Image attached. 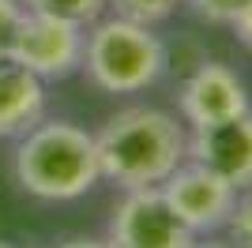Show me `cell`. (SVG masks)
<instances>
[{
	"label": "cell",
	"instance_id": "18",
	"mask_svg": "<svg viewBox=\"0 0 252 248\" xmlns=\"http://www.w3.org/2000/svg\"><path fill=\"white\" fill-rule=\"evenodd\" d=\"M0 248H15V245H8V241H0Z\"/></svg>",
	"mask_w": 252,
	"mask_h": 248
},
{
	"label": "cell",
	"instance_id": "9",
	"mask_svg": "<svg viewBox=\"0 0 252 248\" xmlns=\"http://www.w3.org/2000/svg\"><path fill=\"white\" fill-rule=\"evenodd\" d=\"M45 117V83L15 57H0V139H19Z\"/></svg>",
	"mask_w": 252,
	"mask_h": 248
},
{
	"label": "cell",
	"instance_id": "1",
	"mask_svg": "<svg viewBox=\"0 0 252 248\" xmlns=\"http://www.w3.org/2000/svg\"><path fill=\"white\" fill-rule=\"evenodd\" d=\"M94 147L102 177L117 188H158L189 158V132L166 109L128 105L102 124Z\"/></svg>",
	"mask_w": 252,
	"mask_h": 248
},
{
	"label": "cell",
	"instance_id": "19",
	"mask_svg": "<svg viewBox=\"0 0 252 248\" xmlns=\"http://www.w3.org/2000/svg\"><path fill=\"white\" fill-rule=\"evenodd\" d=\"M177 4H181V0H177Z\"/></svg>",
	"mask_w": 252,
	"mask_h": 248
},
{
	"label": "cell",
	"instance_id": "17",
	"mask_svg": "<svg viewBox=\"0 0 252 248\" xmlns=\"http://www.w3.org/2000/svg\"><path fill=\"white\" fill-rule=\"evenodd\" d=\"M189 248H237V245H233V241H219V237H211V233H207V237H196V241H192V245Z\"/></svg>",
	"mask_w": 252,
	"mask_h": 248
},
{
	"label": "cell",
	"instance_id": "15",
	"mask_svg": "<svg viewBox=\"0 0 252 248\" xmlns=\"http://www.w3.org/2000/svg\"><path fill=\"white\" fill-rule=\"evenodd\" d=\"M233 34H237V41H241L245 49L252 53V4L241 11V15H237V19H233Z\"/></svg>",
	"mask_w": 252,
	"mask_h": 248
},
{
	"label": "cell",
	"instance_id": "8",
	"mask_svg": "<svg viewBox=\"0 0 252 248\" xmlns=\"http://www.w3.org/2000/svg\"><path fill=\"white\" fill-rule=\"evenodd\" d=\"M177 109L189 121V128H200V124H215V121H226V117H241L252 105L241 75L230 64L203 61L185 79V87L177 94Z\"/></svg>",
	"mask_w": 252,
	"mask_h": 248
},
{
	"label": "cell",
	"instance_id": "14",
	"mask_svg": "<svg viewBox=\"0 0 252 248\" xmlns=\"http://www.w3.org/2000/svg\"><path fill=\"white\" fill-rule=\"evenodd\" d=\"M23 0H0V57L11 53V41L19 34V23H23Z\"/></svg>",
	"mask_w": 252,
	"mask_h": 248
},
{
	"label": "cell",
	"instance_id": "7",
	"mask_svg": "<svg viewBox=\"0 0 252 248\" xmlns=\"http://www.w3.org/2000/svg\"><path fill=\"white\" fill-rule=\"evenodd\" d=\"M189 162L219 173L237 192L252 188V109L189 132Z\"/></svg>",
	"mask_w": 252,
	"mask_h": 248
},
{
	"label": "cell",
	"instance_id": "12",
	"mask_svg": "<svg viewBox=\"0 0 252 248\" xmlns=\"http://www.w3.org/2000/svg\"><path fill=\"white\" fill-rule=\"evenodd\" d=\"M230 229V241L237 248H252V188L237 192V203H233V215L226 222Z\"/></svg>",
	"mask_w": 252,
	"mask_h": 248
},
{
	"label": "cell",
	"instance_id": "13",
	"mask_svg": "<svg viewBox=\"0 0 252 248\" xmlns=\"http://www.w3.org/2000/svg\"><path fill=\"white\" fill-rule=\"evenodd\" d=\"M252 0H192V11L215 27H233V19L249 8Z\"/></svg>",
	"mask_w": 252,
	"mask_h": 248
},
{
	"label": "cell",
	"instance_id": "10",
	"mask_svg": "<svg viewBox=\"0 0 252 248\" xmlns=\"http://www.w3.org/2000/svg\"><path fill=\"white\" fill-rule=\"evenodd\" d=\"M23 8L45 11V15H61V19L91 27L94 19H102V11L109 8V0H23Z\"/></svg>",
	"mask_w": 252,
	"mask_h": 248
},
{
	"label": "cell",
	"instance_id": "4",
	"mask_svg": "<svg viewBox=\"0 0 252 248\" xmlns=\"http://www.w3.org/2000/svg\"><path fill=\"white\" fill-rule=\"evenodd\" d=\"M83 45H87L83 23L27 8L8 57H15L23 68H31L42 83H53V79H68L83 68Z\"/></svg>",
	"mask_w": 252,
	"mask_h": 248
},
{
	"label": "cell",
	"instance_id": "2",
	"mask_svg": "<svg viewBox=\"0 0 252 248\" xmlns=\"http://www.w3.org/2000/svg\"><path fill=\"white\" fill-rule=\"evenodd\" d=\"M11 169L23 192L49 203L79 199L102 181L94 135L72 121H45V117L19 135Z\"/></svg>",
	"mask_w": 252,
	"mask_h": 248
},
{
	"label": "cell",
	"instance_id": "3",
	"mask_svg": "<svg viewBox=\"0 0 252 248\" xmlns=\"http://www.w3.org/2000/svg\"><path fill=\"white\" fill-rule=\"evenodd\" d=\"M169 64L166 41L155 27L125 15L94 19L87 27L83 45V72L105 94H139L162 79Z\"/></svg>",
	"mask_w": 252,
	"mask_h": 248
},
{
	"label": "cell",
	"instance_id": "16",
	"mask_svg": "<svg viewBox=\"0 0 252 248\" xmlns=\"http://www.w3.org/2000/svg\"><path fill=\"white\" fill-rule=\"evenodd\" d=\"M57 248H113L109 241H98V237H72V241H64V245Z\"/></svg>",
	"mask_w": 252,
	"mask_h": 248
},
{
	"label": "cell",
	"instance_id": "5",
	"mask_svg": "<svg viewBox=\"0 0 252 248\" xmlns=\"http://www.w3.org/2000/svg\"><path fill=\"white\" fill-rule=\"evenodd\" d=\"M105 241L113 248H189L196 233L173 215L162 188H132L113 207Z\"/></svg>",
	"mask_w": 252,
	"mask_h": 248
},
{
	"label": "cell",
	"instance_id": "6",
	"mask_svg": "<svg viewBox=\"0 0 252 248\" xmlns=\"http://www.w3.org/2000/svg\"><path fill=\"white\" fill-rule=\"evenodd\" d=\"M158 188H162L166 203L173 207V215H177L196 237H207V233L226 229V222H230V215H233V203H237V188L226 185L219 173L203 169L200 162H189V158Z\"/></svg>",
	"mask_w": 252,
	"mask_h": 248
},
{
	"label": "cell",
	"instance_id": "11",
	"mask_svg": "<svg viewBox=\"0 0 252 248\" xmlns=\"http://www.w3.org/2000/svg\"><path fill=\"white\" fill-rule=\"evenodd\" d=\"M109 8H113V15H125V19L155 27V23H162V19L173 15L177 0H109Z\"/></svg>",
	"mask_w": 252,
	"mask_h": 248
}]
</instances>
